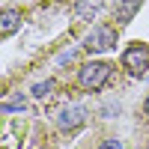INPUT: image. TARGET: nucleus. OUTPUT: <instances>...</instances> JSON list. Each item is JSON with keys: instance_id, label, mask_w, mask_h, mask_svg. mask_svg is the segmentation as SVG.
I'll return each mask as SVG.
<instances>
[{"instance_id": "nucleus-6", "label": "nucleus", "mask_w": 149, "mask_h": 149, "mask_svg": "<svg viewBox=\"0 0 149 149\" xmlns=\"http://www.w3.org/2000/svg\"><path fill=\"white\" fill-rule=\"evenodd\" d=\"M21 27V12L18 9H3V15H0V36H12Z\"/></svg>"}, {"instance_id": "nucleus-7", "label": "nucleus", "mask_w": 149, "mask_h": 149, "mask_svg": "<svg viewBox=\"0 0 149 149\" xmlns=\"http://www.w3.org/2000/svg\"><path fill=\"white\" fill-rule=\"evenodd\" d=\"M98 12H102V0H78L74 3V15L81 21H93Z\"/></svg>"}, {"instance_id": "nucleus-4", "label": "nucleus", "mask_w": 149, "mask_h": 149, "mask_svg": "<svg viewBox=\"0 0 149 149\" xmlns=\"http://www.w3.org/2000/svg\"><path fill=\"white\" fill-rule=\"evenodd\" d=\"M81 122H84V107H74L72 104V107H63L57 113V125L63 128V131H74Z\"/></svg>"}, {"instance_id": "nucleus-5", "label": "nucleus", "mask_w": 149, "mask_h": 149, "mask_svg": "<svg viewBox=\"0 0 149 149\" xmlns=\"http://www.w3.org/2000/svg\"><path fill=\"white\" fill-rule=\"evenodd\" d=\"M137 9H140V0H116V3H113L116 24H128L134 15H137Z\"/></svg>"}, {"instance_id": "nucleus-11", "label": "nucleus", "mask_w": 149, "mask_h": 149, "mask_svg": "<svg viewBox=\"0 0 149 149\" xmlns=\"http://www.w3.org/2000/svg\"><path fill=\"white\" fill-rule=\"evenodd\" d=\"M143 110H146V116H149V95H146V102H143Z\"/></svg>"}, {"instance_id": "nucleus-9", "label": "nucleus", "mask_w": 149, "mask_h": 149, "mask_svg": "<svg viewBox=\"0 0 149 149\" xmlns=\"http://www.w3.org/2000/svg\"><path fill=\"white\" fill-rule=\"evenodd\" d=\"M3 110H24V98H12V102H3Z\"/></svg>"}, {"instance_id": "nucleus-3", "label": "nucleus", "mask_w": 149, "mask_h": 149, "mask_svg": "<svg viewBox=\"0 0 149 149\" xmlns=\"http://www.w3.org/2000/svg\"><path fill=\"white\" fill-rule=\"evenodd\" d=\"M116 45V30L113 27H107V24H98V27L84 39V48L90 54H98V51H107V48H113Z\"/></svg>"}, {"instance_id": "nucleus-8", "label": "nucleus", "mask_w": 149, "mask_h": 149, "mask_svg": "<svg viewBox=\"0 0 149 149\" xmlns=\"http://www.w3.org/2000/svg\"><path fill=\"white\" fill-rule=\"evenodd\" d=\"M51 90H54V81H42V84L33 86V95L36 98H45V95H51Z\"/></svg>"}, {"instance_id": "nucleus-1", "label": "nucleus", "mask_w": 149, "mask_h": 149, "mask_svg": "<svg viewBox=\"0 0 149 149\" xmlns=\"http://www.w3.org/2000/svg\"><path fill=\"white\" fill-rule=\"evenodd\" d=\"M113 74V66L104 63V60H93V63H84L78 69V84L84 90H102V86L110 81Z\"/></svg>"}, {"instance_id": "nucleus-2", "label": "nucleus", "mask_w": 149, "mask_h": 149, "mask_svg": "<svg viewBox=\"0 0 149 149\" xmlns=\"http://www.w3.org/2000/svg\"><path fill=\"white\" fill-rule=\"evenodd\" d=\"M122 66H125L131 74H143L149 69V48L143 42H134L122 51Z\"/></svg>"}, {"instance_id": "nucleus-10", "label": "nucleus", "mask_w": 149, "mask_h": 149, "mask_svg": "<svg viewBox=\"0 0 149 149\" xmlns=\"http://www.w3.org/2000/svg\"><path fill=\"white\" fill-rule=\"evenodd\" d=\"M98 149H122V143L116 140V137H107V140H102V146Z\"/></svg>"}]
</instances>
